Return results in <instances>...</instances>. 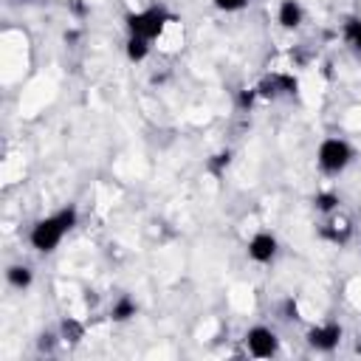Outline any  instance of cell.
<instances>
[{"instance_id": "obj_8", "label": "cell", "mask_w": 361, "mask_h": 361, "mask_svg": "<svg viewBox=\"0 0 361 361\" xmlns=\"http://www.w3.org/2000/svg\"><path fill=\"white\" fill-rule=\"evenodd\" d=\"M322 234H324L327 240H333V243L344 245V243L350 240V234H353V226H350V220H344V217H330V220L324 223Z\"/></svg>"}, {"instance_id": "obj_18", "label": "cell", "mask_w": 361, "mask_h": 361, "mask_svg": "<svg viewBox=\"0 0 361 361\" xmlns=\"http://www.w3.org/2000/svg\"><path fill=\"white\" fill-rule=\"evenodd\" d=\"M254 96H257V90H248V93H243V96H240V104H243V107H245V104H251V102H254Z\"/></svg>"}, {"instance_id": "obj_15", "label": "cell", "mask_w": 361, "mask_h": 361, "mask_svg": "<svg viewBox=\"0 0 361 361\" xmlns=\"http://www.w3.org/2000/svg\"><path fill=\"white\" fill-rule=\"evenodd\" d=\"M228 161H231V152L226 149V152H220V155H214V158L209 161V169H212L214 175H220V169H223V166H228Z\"/></svg>"}, {"instance_id": "obj_7", "label": "cell", "mask_w": 361, "mask_h": 361, "mask_svg": "<svg viewBox=\"0 0 361 361\" xmlns=\"http://www.w3.org/2000/svg\"><path fill=\"white\" fill-rule=\"evenodd\" d=\"M296 79L293 76H288V73H276V76H271V79H265L262 85H259V93L262 96H276L279 90H285V93H296Z\"/></svg>"}, {"instance_id": "obj_19", "label": "cell", "mask_w": 361, "mask_h": 361, "mask_svg": "<svg viewBox=\"0 0 361 361\" xmlns=\"http://www.w3.org/2000/svg\"><path fill=\"white\" fill-rule=\"evenodd\" d=\"M51 344H54V336H42L39 338V350H51Z\"/></svg>"}, {"instance_id": "obj_5", "label": "cell", "mask_w": 361, "mask_h": 361, "mask_svg": "<svg viewBox=\"0 0 361 361\" xmlns=\"http://www.w3.org/2000/svg\"><path fill=\"white\" fill-rule=\"evenodd\" d=\"M338 341H341V327L338 324H319V327H310L307 330V344L313 347V350H322V353H330V350H336L338 347Z\"/></svg>"}, {"instance_id": "obj_14", "label": "cell", "mask_w": 361, "mask_h": 361, "mask_svg": "<svg viewBox=\"0 0 361 361\" xmlns=\"http://www.w3.org/2000/svg\"><path fill=\"white\" fill-rule=\"evenodd\" d=\"M338 206V195L336 192H319L316 195V209L319 212H333Z\"/></svg>"}, {"instance_id": "obj_10", "label": "cell", "mask_w": 361, "mask_h": 361, "mask_svg": "<svg viewBox=\"0 0 361 361\" xmlns=\"http://www.w3.org/2000/svg\"><path fill=\"white\" fill-rule=\"evenodd\" d=\"M6 276H8V285L11 288H20V290H25L31 285V279H34V274H31L28 265H8Z\"/></svg>"}, {"instance_id": "obj_2", "label": "cell", "mask_w": 361, "mask_h": 361, "mask_svg": "<svg viewBox=\"0 0 361 361\" xmlns=\"http://www.w3.org/2000/svg\"><path fill=\"white\" fill-rule=\"evenodd\" d=\"M166 23H175V17L164 8V6H152V8H144V11H135V14H127V28H130V37H144V39H155Z\"/></svg>"}, {"instance_id": "obj_4", "label": "cell", "mask_w": 361, "mask_h": 361, "mask_svg": "<svg viewBox=\"0 0 361 361\" xmlns=\"http://www.w3.org/2000/svg\"><path fill=\"white\" fill-rule=\"evenodd\" d=\"M245 347H248V353L254 358H271L276 353V347H279V338H276V333L271 327H251L245 333Z\"/></svg>"}, {"instance_id": "obj_16", "label": "cell", "mask_w": 361, "mask_h": 361, "mask_svg": "<svg viewBox=\"0 0 361 361\" xmlns=\"http://www.w3.org/2000/svg\"><path fill=\"white\" fill-rule=\"evenodd\" d=\"M251 0H214V6L220 8V11H240V8H245Z\"/></svg>"}, {"instance_id": "obj_13", "label": "cell", "mask_w": 361, "mask_h": 361, "mask_svg": "<svg viewBox=\"0 0 361 361\" xmlns=\"http://www.w3.org/2000/svg\"><path fill=\"white\" fill-rule=\"evenodd\" d=\"M344 39L353 45V48H361V20H350L344 25Z\"/></svg>"}, {"instance_id": "obj_11", "label": "cell", "mask_w": 361, "mask_h": 361, "mask_svg": "<svg viewBox=\"0 0 361 361\" xmlns=\"http://www.w3.org/2000/svg\"><path fill=\"white\" fill-rule=\"evenodd\" d=\"M135 302L130 299V296H121V299H116V305L110 307V316L116 319V322H127V319H133L135 316Z\"/></svg>"}, {"instance_id": "obj_9", "label": "cell", "mask_w": 361, "mask_h": 361, "mask_svg": "<svg viewBox=\"0 0 361 361\" xmlns=\"http://www.w3.org/2000/svg\"><path fill=\"white\" fill-rule=\"evenodd\" d=\"M302 6L296 0H282L279 3V25L282 28H296L302 23Z\"/></svg>"}, {"instance_id": "obj_17", "label": "cell", "mask_w": 361, "mask_h": 361, "mask_svg": "<svg viewBox=\"0 0 361 361\" xmlns=\"http://www.w3.org/2000/svg\"><path fill=\"white\" fill-rule=\"evenodd\" d=\"M62 333H65V338H71V341H76V338H82V324H76V322H62Z\"/></svg>"}, {"instance_id": "obj_6", "label": "cell", "mask_w": 361, "mask_h": 361, "mask_svg": "<svg viewBox=\"0 0 361 361\" xmlns=\"http://www.w3.org/2000/svg\"><path fill=\"white\" fill-rule=\"evenodd\" d=\"M276 254V237L268 234V231H259L248 240V257L254 262H271Z\"/></svg>"}, {"instance_id": "obj_3", "label": "cell", "mask_w": 361, "mask_h": 361, "mask_svg": "<svg viewBox=\"0 0 361 361\" xmlns=\"http://www.w3.org/2000/svg\"><path fill=\"white\" fill-rule=\"evenodd\" d=\"M316 158H319V166H322L324 172L336 175V172H341V169L353 161V147H350L344 138H324V141L319 144Z\"/></svg>"}, {"instance_id": "obj_1", "label": "cell", "mask_w": 361, "mask_h": 361, "mask_svg": "<svg viewBox=\"0 0 361 361\" xmlns=\"http://www.w3.org/2000/svg\"><path fill=\"white\" fill-rule=\"evenodd\" d=\"M73 226H76V209H73V206H65V209H59L56 214L37 220L28 240H31L34 251L48 254V251H54V248L62 243V237H65Z\"/></svg>"}, {"instance_id": "obj_12", "label": "cell", "mask_w": 361, "mask_h": 361, "mask_svg": "<svg viewBox=\"0 0 361 361\" xmlns=\"http://www.w3.org/2000/svg\"><path fill=\"white\" fill-rule=\"evenodd\" d=\"M147 54H149V39H144V37H130L127 39V56L133 62L147 59Z\"/></svg>"}]
</instances>
